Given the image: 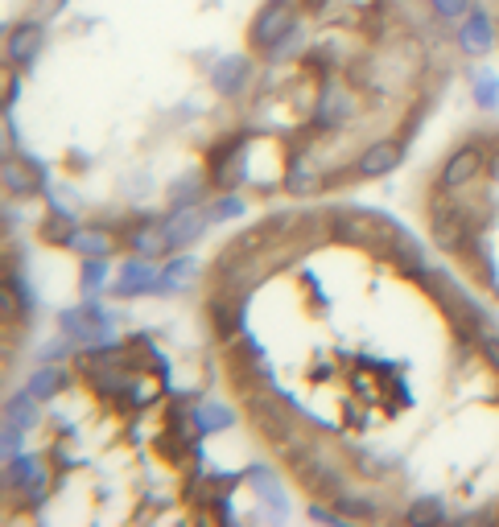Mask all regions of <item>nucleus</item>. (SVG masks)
Wrapping results in <instances>:
<instances>
[{"label":"nucleus","instance_id":"obj_1","mask_svg":"<svg viewBox=\"0 0 499 527\" xmlns=\"http://www.w3.org/2000/svg\"><path fill=\"white\" fill-rule=\"evenodd\" d=\"M297 25V9H293V0H269L256 21H252V46L256 50H273L285 33Z\"/></svg>","mask_w":499,"mask_h":527},{"label":"nucleus","instance_id":"obj_2","mask_svg":"<svg viewBox=\"0 0 499 527\" xmlns=\"http://www.w3.org/2000/svg\"><path fill=\"white\" fill-rule=\"evenodd\" d=\"M58 326L66 330V338H87V342H95V338H104L112 330V318L95 301H87L83 309H62L58 313Z\"/></svg>","mask_w":499,"mask_h":527},{"label":"nucleus","instance_id":"obj_3","mask_svg":"<svg viewBox=\"0 0 499 527\" xmlns=\"http://www.w3.org/2000/svg\"><path fill=\"white\" fill-rule=\"evenodd\" d=\"M244 145H248V136H227L219 149H211V182L215 186H236L244 178Z\"/></svg>","mask_w":499,"mask_h":527},{"label":"nucleus","instance_id":"obj_4","mask_svg":"<svg viewBox=\"0 0 499 527\" xmlns=\"http://www.w3.org/2000/svg\"><path fill=\"white\" fill-rule=\"evenodd\" d=\"M252 79V58H219L215 70H211V87L223 95V99H236Z\"/></svg>","mask_w":499,"mask_h":527},{"label":"nucleus","instance_id":"obj_5","mask_svg":"<svg viewBox=\"0 0 499 527\" xmlns=\"http://www.w3.org/2000/svg\"><path fill=\"white\" fill-rule=\"evenodd\" d=\"M401 157H405V145L380 140V145H368V149L359 153L355 173H359V178H384V173H392L396 165H401Z\"/></svg>","mask_w":499,"mask_h":527},{"label":"nucleus","instance_id":"obj_6","mask_svg":"<svg viewBox=\"0 0 499 527\" xmlns=\"http://www.w3.org/2000/svg\"><path fill=\"white\" fill-rule=\"evenodd\" d=\"M207 219H211V215H203V210H194V206L174 210V215L161 223V227H165V235H170V248H190V243H194L198 235H203Z\"/></svg>","mask_w":499,"mask_h":527},{"label":"nucleus","instance_id":"obj_7","mask_svg":"<svg viewBox=\"0 0 499 527\" xmlns=\"http://www.w3.org/2000/svg\"><path fill=\"white\" fill-rule=\"evenodd\" d=\"M157 280L161 272L149 264V256H137V260H128L120 280H116V293L120 297H132V293H157Z\"/></svg>","mask_w":499,"mask_h":527},{"label":"nucleus","instance_id":"obj_8","mask_svg":"<svg viewBox=\"0 0 499 527\" xmlns=\"http://www.w3.org/2000/svg\"><path fill=\"white\" fill-rule=\"evenodd\" d=\"M479 165H483L479 145L458 149V153L446 161V169H442V186H446V190H462V186H467V182L475 178V173H479Z\"/></svg>","mask_w":499,"mask_h":527},{"label":"nucleus","instance_id":"obj_9","mask_svg":"<svg viewBox=\"0 0 499 527\" xmlns=\"http://www.w3.org/2000/svg\"><path fill=\"white\" fill-rule=\"evenodd\" d=\"M252 416H256V425H260L264 437H277V441L289 437V412H285L277 400L256 396V400H252Z\"/></svg>","mask_w":499,"mask_h":527},{"label":"nucleus","instance_id":"obj_10","mask_svg":"<svg viewBox=\"0 0 499 527\" xmlns=\"http://www.w3.org/2000/svg\"><path fill=\"white\" fill-rule=\"evenodd\" d=\"M491 42H495V33H491V21L483 13H471L467 25L458 29V50L462 54H487Z\"/></svg>","mask_w":499,"mask_h":527},{"label":"nucleus","instance_id":"obj_11","mask_svg":"<svg viewBox=\"0 0 499 527\" xmlns=\"http://www.w3.org/2000/svg\"><path fill=\"white\" fill-rule=\"evenodd\" d=\"M42 50V29L38 25H17L9 38V62L13 66H29Z\"/></svg>","mask_w":499,"mask_h":527},{"label":"nucleus","instance_id":"obj_12","mask_svg":"<svg viewBox=\"0 0 499 527\" xmlns=\"http://www.w3.org/2000/svg\"><path fill=\"white\" fill-rule=\"evenodd\" d=\"M211 318H215V330H219V338L223 342H231V338H236V330H240V318H244V301L236 297V301H231V297H215L211 305Z\"/></svg>","mask_w":499,"mask_h":527},{"label":"nucleus","instance_id":"obj_13","mask_svg":"<svg viewBox=\"0 0 499 527\" xmlns=\"http://www.w3.org/2000/svg\"><path fill=\"white\" fill-rule=\"evenodd\" d=\"M194 425H198V433H219V429L236 425V412L219 400H203V404H194Z\"/></svg>","mask_w":499,"mask_h":527},{"label":"nucleus","instance_id":"obj_14","mask_svg":"<svg viewBox=\"0 0 499 527\" xmlns=\"http://www.w3.org/2000/svg\"><path fill=\"white\" fill-rule=\"evenodd\" d=\"M128 243L137 248V256H165V252H174L170 248V235H165V227H153V223H145L141 231H132L128 235Z\"/></svg>","mask_w":499,"mask_h":527},{"label":"nucleus","instance_id":"obj_15","mask_svg":"<svg viewBox=\"0 0 499 527\" xmlns=\"http://www.w3.org/2000/svg\"><path fill=\"white\" fill-rule=\"evenodd\" d=\"M66 383H71V375H66L62 367H38V371H33V379H29V392L38 396V400H54Z\"/></svg>","mask_w":499,"mask_h":527},{"label":"nucleus","instance_id":"obj_16","mask_svg":"<svg viewBox=\"0 0 499 527\" xmlns=\"http://www.w3.org/2000/svg\"><path fill=\"white\" fill-rule=\"evenodd\" d=\"M66 248H75V252H83V256H99V260H104V256H112L116 239H108L104 231H75Z\"/></svg>","mask_w":499,"mask_h":527},{"label":"nucleus","instance_id":"obj_17","mask_svg":"<svg viewBox=\"0 0 499 527\" xmlns=\"http://www.w3.org/2000/svg\"><path fill=\"white\" fill-rule=\"evenodd\" d=\"M5 420H13V425L33 429V425H38V396H33L29 388H25V392H17V396L9 400V408H5Z\"/></svg>","mask_w":499,"mask_h":527},{"label":"nucleus","instance_id":"obj_18","mask_svg":"<svg viewBox=\"0 0 499 527\" xmlns=\"http://www.w3.org/2000/svg\"><path fill=\"white\" fill-rule=\"evenodd\" d=\"M285 190L293 194V198H310V194H318L322 190V178L310 169V165H293L289 169V178H285Z\"/></svg>","mask_w":499,"mask_h":527},{"label":"nucleus","instance_id":"obj_19","mask_svg":"<svg viewBox=\"0 0 499 527\" xmlns=\"http://www.w3.org/2000/svg\"><path fill=\"white\" fill-rule=\"evenodd\" d=\"M471 87H475L479 108H495L499 103V79L491 75V70H471Z\"/></svg>","mask_w":499,"mask_h":527},{"label":"nucleus","instance_id":"obj_20","mask_svg":"<svg viewBox=\"0 0 499 527\" xmlns=\"http://www.w3.org/2000/svg\"><path fill=\"white\" fill-rule=\"evenodd\" d=\"M351 116V99L339 95V91H326L322 103H318V120L322 124H335V120H347Z\"/></svg>","mask_w":499,"mask_h":527},{"label":"nucleus","instance_id":"obj_21","mask_svg":"<svg viewBox=\"0 0 499 527\" xmlns=\"http://www.w3.org/2000/svg\"><path fill=\"white\" fill-rule=\"evenodd\" d=\"M42 235H46V239H58V243H71V235H75V219L66 215L62 206H54V210H50V219L42 223Z\"/></svg>","mask_w":499,"mask_h":527},{"label":"nucleus","instance_id":"obj_22","mask_svg":"<svg viewBox=\"0 0 499 527\" xmlns=\"http://www.w3.org/2000/svg\"><path fill=\"white\" fill-rule=\"evenodd\" d=\"M198 198H203V178H198V173H190V178H182V182L170 186V202H174V210L194 206Z\"/></svg>","mask_w":499,"mask_h":527},{"label":"nucleus","instance_id":"obj_23","mask_svg":"<svg viewBox=\"0 0 499 527\" xmlns=\"http://www.w3.org/2000/svg\"><path fill=\"white\" fill-rule=\"evenodd\" d=\"M104 280H108V268H104V260H99V256H87V264H83V280H79L83 297H95L99 289H104Z\"/></svg>","mask_w":499,"mask_h":527},{"label":"nucleus","instance_id":"obj_24","mask_svg":"<svg viewBox=\"0 0 499 527\" xmlns=\"http://www.w3.org/2000/svg\"><path fill=\"white\" fill-rule=\"evenodd\" d=\"M33 470H38V458H25V453H13V458H9V474H5V482H9L13 490H21V486L33 478Z\"/></svg>","mask_w":499,"mask_h":527},{"label":"nucleus","instance_id":"obj_25","mask_svg":"<svg viewBox=\"0 0 499 527\" xmlns=\"http://www.w3.org/2000/svg\"><path fill=\"white\" fill-rule=\"evenodd\" d=\"M5 182H9V190L13 194H33L42 182H38V173H33V178H25V169L17 165V161H5Z\"/></svg>","mask_w":499,"mask_h":527},{"label":"nucleus","instance_id":"obj_26","mask_svg":"<svg viewBox=\"0 0 499 527\" xmlns=\"http://www.w3.org/2000/svg\"><path fill=\"white\" fill-rule=\"evenodd\" d=\"M442 515H446V511H442V503H438V499H417V503L409 507V515H405V519H409V523H438Z\"/></svg>","mask_w":499,"mask_h":527},{"label":"nucleus","instance_id":"obj_27","mask_svg":"<svg viewBox=\"0 0 499 527\" xmlns=\"http://www.w3.org/2000/svg\"><path fill=\"white\" fill-rule=\"evenodd\" d=\"M467 5H471V0H429V9H434L438 17H462Z\"/></svg>","mask_w":499,"mask_h":527},{"label":"nucleus","instance_id":"obj_28","mask_svg":"<svg viewBox=\"0 0 499 527\" xmlns=\"http://www.w3.org/2000/svg\"><path fill=\"white\" fill-rule=\"evenodd\" d=\"M198 268H203L198 260H190V256H178V260H170V268H165V272H170V276H178V280H190V276H198Z\"/></svg>","mask_w":499,"mask_h":527},{"label":"nucleus","instance_id":"obj_29","mask_svg":"<svg viewBox=\"0 0 499 527\" xmlns=\"http://www.w3.org/2000/svg\"><path fill=\"white\" fill-rule=\"evenodd\" d=\"M244 210V202L236 198V194H227V198H219V206L211 210V219H231V215H240Z\"/></svg>","mask_w":499,"mask_h":527},{"label":"nucleus","instance_id":"obj_30","mask_svg":"<svg viewBox=\"0 0 499 527\" xmlns=\"http://www.w3.org/2000/svg\"><path fill=\"white\" fill-rule=\"evenodd\" d=\"M21 433H25V425H13V420L5 425V453H9V458L21 453Z\"/></svg>","mask_w":499,"mask_h":527},{"label":"nucleus","instance_id":"obj_31","mask_svg":"<svg viewBox=\"0 0 499 527\" xmlns=\"http://www.w3.org/2000/svg\"><path fill=\"white\" fill-rule=\"evenodd\" d=\"M483 355H487V363L499 371V338H495V334H483Z\"/></svg>","mask_w":499,"mask_h":527},{"label":"nucleus","instance_id":"obj_32","mask_svg":"<svg viewBox=\"0 0 499 527\" xmlns=\"http://www.w3.org/2000/svg\"><path fill=\"white\" fill-rule=\"evenodd\" d=\"M310 515H314L318 523H343V515H339V511H326V507H314Z\"/></svg>","mask_w":499,"mask_h":527},{"label":"nucleus","instance_id":"obj_33","mask_svg":"<svg viewBox=\"0 0 499 527\" xmlns=\"http://www.w3.org/2000/svg\"><path fill=\"white\" fill-rule=\"evenodd\" d=\"M306 5H310V9H322V0H306Z\"/></svg>","mask_w":499,"mask_h":527}]
</instances>
